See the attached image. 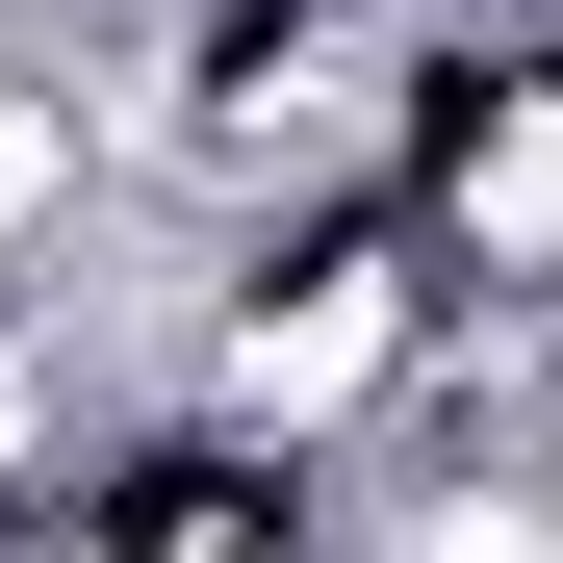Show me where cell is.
<instances>
[{"instance_id":"cell-1","label":"cell","mask_w":563,"mask_h":563,"mask_svg":"<svg viewBox=\"0 0 563 563\" xmlns=\"http://www.w3.org/2000/svg\"><path fill=\"white\" fill-rule=\"evenodd\" d=\"M435 333H461V282L410 231V179H358V206H282L206 256V333H179V410L256 435V461H358L410 385H435Z\"/></svg>"},{"instance_id":"cell-2","label":"cell","mask_w":563,"mask_h":563,"mask_svg":"<svg viewBox=\"0 0 563 563\" xmlns=\"http://www.w3.org/2000/svg\"><path fill=\"white\" fill-rule=\"evenodd\" d=\"M410 231H435L461 308H563V0H538V26H435Z\"/></svg>"}]
</instances>
